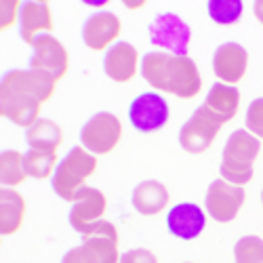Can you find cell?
<instances>
[{
	"label": "cell",
	"instance_id": "cell-1",
	"mask_svg": "<svg viewBox=\"0 0 263 263\" xmlns=\"http://www.w3.org/2000/svg\"><path fill=\"white\" fill-rule=\"evenodd\" d=\"M51 76L36 70H11L0 84V114L26 130L40 118V107L55 93Z\"/></svg>",
	"mask_w": 263,
	"mask_h": 263
},
{
	"label": "cell",
	"instance_id": "cell-2",
	"mask_svg": "<svg viewBox=\"0 0 263 263\" xmlns=\"http://www.w3.org/2000/svg\"><path fill=\"white\" fill-rule=\"evenodd\" d=\"M141 76L152 86L181 99H192L200 93L202 78L190 57L171 55L164 51H149L141 59Z\"/></svg>",
	"mask_w": 263,
	"mask_h": 263
},
{
	"label": "cell",
	"instance_id": "cell-3",
	"mask_svg": "<svg viewBox=\"0 0 263 263\" xmlns=\"http://www.w3.org/2000/svg\"><path fill=\"white\" fill-rule=\"evenodd\" d=\"M95 171H97L95 154H91V152L84 149L82 145H76L57 162L55 173L51 177L53 192L61 200L74 202L76 196L82 192V187H86L84 181L89 179Z\"/></svg>",
	"mask_w": 263,
	"mask_h": 263
},
{
	"label": "cell",
	"instance_id": "cell-4",
	"mask_svg": "<svg viewBox=\"0 0 263 263\" xmlns=\"http://www.w3.org/2000/svg\"><path fill=\"white\" fill-rule=\"evenodd\" d=\"M261 152V143L255 135L249 130L238 128L228 137L223 156H221V179L234 183V185H245L253 179V162L257 160Z\"/></svg>",
	"mask_w": 263,
	"mask_h": 263
},
{
	"label": "cell",
	"instance_id": "cell-5",
	"mask_svg": "<svg viewBox=\"0 0 263 263\" xmlns=\"http://www.w3.org/2000/svg\"><path fill=\"white\" fill-rule=\"evenodd\" d=\"M80 236V247L65 253L61 263H118V232L109 221L99 219Z\"/></svg>",
	"mask_w": 263,
	"mask_h": 263
},
{
	"label": "cell",
	"instance_id": "cell-6",
	"mask_svg": "<svg viewBox=\"0 0 263 263\" xmlns=\"http://www.w3.org/2000/svg\"><path fill=\"white\" fill-rule=\"evenodd\" d=\"M226 120L221 116H217L215 112L202 103L196 112L187 118V122L179 130V145L190 152V154H202L211 147L215 141L217 133L221 130Z\"/></svg>",
	"mask_w": 263,
	"mask_h": 263
},
{
	"label": "cell",
	"instance_id": "cell-7",
	"mask_svg": "<svg viewBox=\"0 0 263 263\" xmlns=\"http://www.w3.org/2000/svg\"><path fill=\"white\" fill-rule=\"evenodd\" d=\"M149 42L158 49L168 51L171 55L187 57V47L192 30L177 13H160L154 17V21L147 28Z\"/></svg>",
	"mask_w": 263,
	"mask_h": 263
},
{
	"label": "cell",
	"instance_id": "cell-8",
	"mask_svg": "<svg viewBox=\"0 0 263 263\" xmlns=\"http://www.w3.org/2000/svg\"><path fill=\"white\" fill-rule=\"evenodd\" d=\"M122 137V124L120 120L109 112H97L84 122L80 130V143L91 154H109Z\"/></svg>",
	"mask_w": 263,
	"mask_h": 263
},
{
	"label": "cell",
	"instance_id": "cell-9",
	"mask_svg": "<svg viewBox=\"0 0 263 263\" xmlns=\"http://www.w3.org/2000/svg\"><path fill=\"white\" fill-rule=\"evenodd\" d=\"M245 204V187L234 185L226 179H215L204 196V206L211 219L219 223H230Z\"/></svg>",
	"mask_w": 263,
	"mask_h": 263
},
{
	"label": "cell",
	"instance_id": "cell-10",
	"mask_svg": "<svg viewBox=\"0 0 263 263\" xmlns=\"http://www.w3.org/2000/svg\"><path fill=\"white\" fill-rule=\"evenodd\" d=\"M68 51L51 34H40L32 45L30 70L42 72L53 80H61L68 72Z\"/></svg>",
	"mask_w": 263,
	"mask_h": 263
},
{
	"label": "cell",
	"instance_id": "cell-11",
	"mask_svg": "<svg viewBox=\"0 0 263 263\" xmlns=\"http://www.w3.org/2000/svg\"><path fill=\"white\" fill-rule=\"evenodd\" d=\"M128 120L141 133H154L168 120V105L158 93H141L130 101Z\"/></svg>",
	"mask_w": 263,
	"mask_h": 263
},
{
	"label": "cell",
	"instance_id": "cell-12",
	"mask_svg": "<svg viewBox=\"0 0 263 263\" xmlns=\"http://www.w3.org/2000/svg\"><path fill=\"white\" fill-rule=\"evenodd\" d=\"M247 68H249V53L242 45L223 42L221 47H217L213 55V72L221 82L234 86L236 82L245 78Z\"/></svg>",
	"mask_w": 263,
	"mask_h": 263
},
{
	"label": "cell",
	"instance_id": "cell-13",
	"mask_svg": "<svg viewBox=\"0 0 263 263\" xmlns=\"http://www.w3.org/2000/svg\"><path fill=\"white\" fill-rule=\"evenodd\" d=\"M107 209V200H105V196L101 190L97 187H82V192L76 196V200L70 209V226L72 230L76 232H86L95 221H99V219L103 217Z\"/></svg>",
	"mask_w": 263,
	"mask_h": 263
},
{
	"label": "cell",
	"instance_id": "cell-14",
	"mask_svg": "<svg viewBox=\"0 0 263 263\" xmlns=\"http://www.w3.org/2000/svg\"><path fill=\"white\" fill-rule=\"evenodd\" d=\"M120 30H122L120 19L114 13L99 11L84 21L82 40L91 51H105L120 36Z\"/></svg>",
	"mask_w": 263,
	"mask_h": 263
},
{
	"label": "cell",
	"instance_id": "cell-15",
	"mask_svg": "<svg viewBox=\"0 0 263 263\" xmlns=\"http://www.w3.org/2000/svg\"><path fill=\"white\" fill-rule=\"evenodd\" d=\"M206 226L204 211L194 202H179L166 213V228L173 236L181 240H194L202 234Z\"/></svg>",
	"mask_w": 263,
	"mask_h": 263
},
{
	"label": "cell",
	"instance_id": "cell-16",
	"mask_svg": "<svg viewBox=\"0 0 263 263\" xmlns=\"http://www.w3.org/2000/svg\"><path fill=\"white\" fill-rule=\"evenodd\" d=\"M139 53L128 42H116L105 51L103 57V72L114 82H128L137 74Z\"/></svg>",
	"mask_w": 263,
	"mask_h": 263
},
{
	"label": "cell",
	"instance_id": "cell-17",
	"mask_svg": "<svg viewBox=\"0 0 263 263\" xmlns=\"http://www.w3.org/2000/svg\"><path fill=\"white\" fill-rule=\"evenodd\" d=\"M53 30V15H51V7L47 3H28L21 5L19 11V34L21 40L26 45H34V40L40 34H49Z\"/></svg>",
	"mask_w": 263,
	"mask_h": 263
},
{
	"label": "cell",
	"instance_id": "cell-18",
	"mask_svg": "<svg viewBox=\"0 0 263 263\" xmlns=\"http://www.w3.org/2000/svg\"><path fill=\"white\" fill-rule=\"evenodd\" d=\"M130 202H133V209H135L139 215H145V217L158 215V213L164 211L166 204H168V190H166L160 181H154V179L141 181V183L133 190Z\"/></svg>",
	"mask_w": 263,
	"mask_h": 263
},
{
	"label": "cell",
	"instance_id": "cell-19",
	"mask_svg": "<svg viewBox=\"0 0 263 263\" xmlns=\"http://www.w3.org/2000/svg\"><path fill=\"white\" fill-rule=\"evenodd\" d=\"M26 217V200L19 192L11 187L0 190V232L3 236L15 234Z\"/></svg>",
	"mask_w": 263,
	"mask_h": 263
},
{
	"label": "cell",
	"instance_id": "cell-20",
	"mask_svg": "<svg viewBox=\"0 0 263 263\" xmlns=\"http://www.w3.org/2000/svg\"><path fill=\"white\" fill-rule=\"evenodd\" d=\"M204 105L215 112L217 116H221L226 122L232 120L238 114V105H240V93L236 86L226 84V82H215L211 86V91L206 93Z\"/></svg>",
	"mask_w": 263,
	"mask_h": 263
},
{
	"label": "cell",
	"instance_id": "cell-21",
	"mask_svg": "<svg viewBox=\"0 0 263 263\" xmlns=\"http://www.w3.org/2000/svg\"><path fill=\"white\" fill-rule=\"evenodd\" d=\"M26 141H28L30 149L57 152V147L63 143V130L57 122H53L49 118H38L26 130Z\"/></svg>",
	"mask_w": 263,
	"mask_h": 263
},
{
	"label": "cell",
	"instance_id": "cell-22",
	"mask_svg": "<svg viewBox=\"0 0 263 263\" xmlns=\"http://www.w3.org/2000/svg\"><path fill=\"white\" fill-rule=\"evenodd\" d=\"M28 173L24 166V154L17 149H5L0 154V181L5 187L21 185L26 181Z\"/></svg>",
	"mask_w": 263,
	"mask_h": 263
},
{
	"label": "cell",
	"instance_id": "cell-23",
	"mask_svg": "<svg viewBox=\"0 0 263 263\" xmlns=\"http://www.w3.org/2000/svg\"><path fill=\"white\" fill-rule=\"evenodd\" d=\"M24 166L28 177L34 179H47L49 175L55 173L57 166V152L49 149H30L24 154Z\"/></svg>",
	"mask_w": 263,
	"mask_h": 263
},
{
	"label": "cell",
	"instance_id": "cell-24",
	"mask_svg": "<svg viewBox=\"0 0 263 263\" xmlns=\"http://www.w3.org/2000/svg\"><path fill=\"white\" fill-rule=\"evenodd\" d=\"M245 5L240 0H209L206 11L211 19L219 26H232L242 15Z\"/></svg>",
	"mask_w": 263,
	"mask_h": 263
},
{
	"label": "cell",
	"instance_id": "cell-25",
	"mask_svg": "<svg viewBox=\"0 0 263 263\" xmlns=\"http://www.w3.org/2000/svg\"><path fill=\"white\" fill-rule=\"evenodd\" d=\"M236 263H263V240L259 236H242L234 247Z\"/></svg>",
	"mask_w": 263,
	"mask_h": 263
},
{
	"label": "cell",
	"instance_id": "cell-26",
	"mask_svg": "<svg viewBox=\"0 0 263 263\" xmlns=\"http://www.w3.org/2000/svg\"><path fill=\"white\" fill-rule=\"evenodd\" d=\"M245 124L251 135H255L257 139H263V97L251 101V105L247 109Z\"/></svg>",
	"mask_w": 263,
	"mask_h": 263
},
{
	"label": "cell",
	"instance_id": "cell-27",
	"mask_svg": "<svg viewBox=\"0 0 263 263\" xmlns=\"http://www.w3.org/2000/svg\"><path fill=\"white\" fill-rule=\"evenodd\" d=\"M118 263H158V259L147 249H130L124 255H120Z\"/></svg>",
	"mask_w": 263,
	"mask_h": 263
},
{
	"label": "cell",
	"instance_id": "cell-28",
	"mask_svg": "<svg viewBox=\"0 0 263 263\" xmlns=\"http://www.w3.org/2000/svg\"><path fill=\"white\" fill-rule=\"evenodd\" d=\"M0 9H3V13H0V17H3V24H0V28L7 30L9 26H13V21L19 17L17 11H21V5L15 3V0H3Z\"/></svg>",
	"mask_w": 263,
	"mask_h": 263
},
{
	"label": "cell",
	"instance_id": "cell-29",
	"mask_svg": "<svg viewBox=\"0 0 263 263\" xmlns=\"http://www.w3.org/2000/svg\"><path fill=\"white\" fill-rule=\"evenodd\" d=\"M253 11H255V17H257V21L263 26V0H257V3L253 5Z\"/></svg>",
	"mask_w": 263,
	"mask_h": 263
},
{
	"label": "cell",
	"instance_id": "cell-30",
	"mask_svg": "<svg viewBox=\"0 0 263 263\" xmlns=\"http://www.w3.org/2000/svg\"><path fill=\"white\" fill-rule=\"evenodd\" d=\"M261 202H263V192H261Z\"/></svg>",
	"mask_w": 263,
	"mask_h": 263
}]
</instances>
